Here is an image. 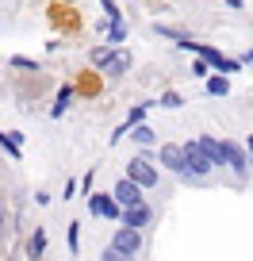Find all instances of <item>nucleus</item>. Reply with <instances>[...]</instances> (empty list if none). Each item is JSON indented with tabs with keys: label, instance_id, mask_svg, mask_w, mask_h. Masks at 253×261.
<instances>
[{
	"label": "nucleus",
	"instance_id": "4be33fe9",
	"mask_svg": "<svg viewBox=\"0 0 253 261\" xmlns=\"http://www.w3.org/2000/svg\"><path fill=\"white\" fill-rule=\"evenodd\" d=\"M157 104H161V108H180V104H184V100H180L177 92H165V96L157 100Z\"/></svg>",
	"mask_w": 253,
	"mask_h": 261
},
{
	"label": "nucleus",
	"instance_id": "39448f33",
	"mask_svg": "<svg viewBox=\"0 0 253 261\" xmlns=\"http://www.w3.org/2000/svg\"><path fill=\"white\" fill-rule=\"evenodd\" d=\"M127 177H131L134 185H142V188H154L157 185V169L146 162V158H134V162L127 165Z\"/></svg>",
	"mask_w": 253,
	"mask_h": 261
},
{
	"label": "nucleus",
	"instance_id": "ddd939ff",
	"mask_svg": "<svg viewBox=\"0 0 253 261\" xmlns=\"http://www.w3.org/2000/svg\"><path fill=\"white\" fill-rule=\"evenodd\" d=\"M207 92H211V96H227L230 92V73H211L207 77Z\"/></svg>",
	"mask_w": 253,
	"mask_h": 261
},
{
	"label": "nucleus",
	"instance_id": "393cba45",
	"mask_svg": "<svg viewBox=\"0 0 253 261\" xmlns=\"http://www.w3.org/2000/svg\"><path fill=\"white\" fill-rule=\"evenodd\" d=\"M245 146H249V154H253V135H249V139H245Z\"/></svg>",
	"mask_w": 253,
	"mask_h": 261
},
{
	"label": "nucleus",
	"instance_id": "b1692460",
	"mask_svg": "<svg viewBox=\"0 0 253 261\" xmlns=\"http://www.w3.org/2000/svg\"><path fill=\"white\" fill-rule=\"evenodd\" d=\"M242 62H249V65H253V50H249V54H245V58H242Z\"/></svg>",
	"mask_w": 253,
	"mask_h": 261
},
{
	"label": "nucleus",
	"instance_id": "a211bd4d",
	"mask_svg": "<svg viewBox=\"0 0 253 261\" xmlns=\"http://www.w3.org/2000/svg\"><path fill=\"white\" fill-rule=\"evenodd\" d=\"M111 54H115L111 42H107V46H92V50H89V62H92V65H107V62H111Z\"/></svg>",
	"mask_w": 253,
	"mask_h": 261
},
{
	"label": "nucleus",
	"instance_id": "412c9836",
	"mask_svg": "<svg viewBox=\"0 0 253 261\" xmlns=\"http://www.w3.org/2000/svg\"><path fill=\"white\" fill-rule=\"evenodd\" d=\"M192 73H196V77H204V81H207V77H211V65H207L204 58H196V62H192Z\"/></svg>",
	"mask_w": 253,
	"mask_h": 261
},
{
	"label": "nucleus",
	"instance_id": "4468645a",
	"mask_svg": "<svg viewBox=\"0 0 253 261\" xmlns=\"http://www.w3.org/2000/svg\"><path fill=\"white\" fill-rule=\"evenodd\" d=\"M146 108H150V104H134L131 112H127V123H123V130L115 135V139H123V135H127V130H131L134 123H142V119H146Z\"/></svg>",
	"mask_w": 253,
	"mask_h": 261
},
{
	"label": "nucleus",
	"instance_id": "f8f14e48",
	"mask_svg": "<svg viewBox=\"0 0 253 261\" xmlns=\"http://www.w3.org/2000/svg\"><path fill=\"white\" fill-rule=\"evenodd\" d=\"M200 146H204V154L211 158L215 165H222V139H211V135H204V139H196Z\"/></svg>",
	"mask_w": 253,
	"mask_h": 261
},
{
	"label": "nucleus",
	"instance_id": "aec40b11",
	"mask_svg": "<svg viewBox=\"0 0 253 261\" xmlns=\"http://www.w3.org/2000/svg\"><path fill=\"white\" fill-rule=\"evenodd\" d=\"M69 100H73V89H62V92H58V104H54V115H62V112H66V108H69Z\"/></svg>",
	"mask_w": 253,
	"mask_h": 261
},
{
	"label": "nucleus",
	"instance_id": "9d476101",
	"mask_svg": "<svg viewBox=\"0 0 253 261\" xmlns=\"http://www.w3.org/2000/svg\"><path fill=\"white\" fill-rule=\"evenodd\" d=\"M154 31H157V35H165V39H173L180 50H188V46H192L188 31H180V27H173V23H154Z\"/></svg>",
	"mask_w": 253,
	"mask_h": 261
},
{
	"label": "nucleus",
	"instance_id": "6e6552de",
	"mask_svg": "<svg viewBox=\"0 0 253 261\" xmlns=\"http://www.w3.org/2000/svg\"><path fill=\"white\" fill-rule=\"evenodd\" d=\"M111 196L119 200L123 207H127V204H138V200H142V185H134L131 177H123L119 185H115V192H111Z\"/></svg>",
	"mask_w": 253,
	"mask_h": 261
},
{
	"label": "nucleus",
	"instance_id": "dca6fc26",
	"mask_svg": "<svg viewBox=\"0 0 253 261\" xmlns=\"http://www.w3.org/2000/svg\"><path fill=\"white\" fill-rule=\"evenodd\" d=\"M127 135H131V139H134V142H138V146H150V142H154V139H157L154 130H150V127H146V123H134V127H131V130H127Z\"/></svg>",
	"mask_w": 253,
	"mask_h": 261
},
{
	"label": "nucleus",
	"instance_id": "0eeeda50",
	"mask_svg": "<svg viewBox=\"0 0 253 261\" xmlns=\"http://www.w3.org/2000/svg\"><path fill=\"white\" fill-rule=\"evenodd\" d=\"M157 162H161L165 169H173V173H184V146H177V142H165L161 154H157Z\"/></svg>",
	"mask_w": 253,
	"mask_h": 261
},
{
	"label": "nucleus",
	"instance_id": "5701e85b",
	"mask_svg": "<svg viewBox=\"0 0 253 261\" xmlns=\"http://www.w3.org/2000/svg\"><path fill=\"white\" fill-rule=\"evenodd\" d=\"M69 250H81V238H77V223H69Z\"/></svg>",
	"mask_w": 253,
	"mask_h": 261
},
{
	"label": "nucleus",
	"instance_id": "20e7f679",
	"mask_svg": "<svg viewBox=\"0 0 253 261\" xmlns=\"http://www.w3.org/2000/svg\"><path fill=\"white\" fill-rule=\"evenodd\" d=\"M89 212H92V215H104V219H119V215H123V204L115 200V196L96 192V196H89Z\"/></svg>",
	"mask_w": 253,
	"mask_h": 261
},
{
	"label": "nucleus",
	"instance_id": "7ed1b4c3",
	"mask_svg": "<svg viewBox=\"0 0 253 261\" xmlns=\"http://www.w3.org/2000/svg\"><path fill=\"white\" fill-rule=\"evenodd\" d=\"M188 50H196V54L211 65L215 73H238V69H242V62H238V58H227L222 50H215V46H200V42H192Z\"/></svg>",
	"mask_w": 253,
	"mask_h": 261
},
{
	"label": "nucleus",
	"instance_id": "f257e3e1",
	"mask_svg": "<svg viewBox=\"0 0 253 261\" xmlns=\"http://www.w3.org/2000/svg\"><path fill=\"white\" fill-rule=\"evenodd\" d=\"M138 250H142V234H138V227H131V223H123V227L115 230L111 246L104 250V257H107V261H119V257H134Z\"/></svg>",
	"mask_w": 253,
	"mask_h": 261
},
{
	"label": "nucleus",
	"instance_id": "f03ea898",
	"mask_svg": "<svg viewBox=\"0 0 253 261\" xmlns=\"http://www.w3.org/2000/svg\"><path fill=\"white\" fill-rule=\"evenodd\" d=\"M211 169H215V162L204 154V146L200 142H184V173L180 177H207Z\"/></svg>",
	"mask_w": 253,
	"mask_h": 261
},
{
	"label": "nucleus",
	"instance_id": "9b49d317",
	"mask_svg": "<svg viewBox=\"0 0 253 261\" xmlns=\"http://www.w3.org/2000/svg\"><path fill=\"white\" fill-rule=\"evenodd\" d=\"M0 150L19 162V158H23V146H19V130H4V135H0Z\"/></svg>",
	"mask_w": 253,
	"mask_h": 261
},
{
	"label": "nucleus",
	"instance_id": "f3484780",
	"mask_svg": "<svg viewBox=\"0 0 253 261\" xmlns=\"http://www.w3.org/2000/svg\"><path fill=\"white\" fill-rule=\"evenodd\" d=\"M107 42H111V46L127 42V23H123V19H111V27H107Z\"/></svg>",
	"mask_w": 253,
	"mask_h": 261
},
{
	"label": "nucleus",
	"instance_id": "2eb2a0df",
	"mask_svg": "<svg viewBox=\"0 0 253 261\" xmlns=\"http://www.w3.org/2000/svg\"><path fill=\"white\" fill-rule=\"evenodd\" d=\"M104 69H107V73H111V77L127 73V69H131V54H111V62H107Z\"/></svg>",
	"mask_w": 253,
	"mask_h": 261
},
{
	"label": "nucleus",
	"instance_id": "6ab92c4d",
	"mask_svg": "<svg viewBox=\"0 0 253 261\" xmlns=\"http://www.w3.org/2000/svg\"><path fill=\"white\" fill-rule=\"evenodd\" d=\"M27 253H31V257H42V253H46V234H42V230H35V234H31Z\"/></svg>",
	"mask_w": 253,
	"mask_h": 261
},
{
	"label": "nucleus",
	"instance_id": "423d86ee",
	"mask_svg": "<svg viewBox=\"0 0 253 261\" xmlns=\"http://www.w3.org/2000/svg\"><path fill=\"white\" fill-rule=\"evenodd\" d=\"M222 165H230V169L242 177L245 169H249V158H245V150L238 146V142H230V139H222Z\"/></svg>",
	"mask_w": 253,
	"mask_h": 261
},
{
	"label": "nucleus",
	"instance_id": "1a4fd4ad",
	"mask_svg": "<svg viewBox=\"0 0 253 261\" xmlns=\"http://www.w3.org/2000/svg\"><path fill=\"white\" fill-rule=\"evenodd\" d=\"M119 219H123V223H131V227H146V223L154 219V212H150V207L138 200V204H127V207H123Z\"/></svg>",
	"mask_w": 253,
	"mask_h": 261
}]
</instances>
